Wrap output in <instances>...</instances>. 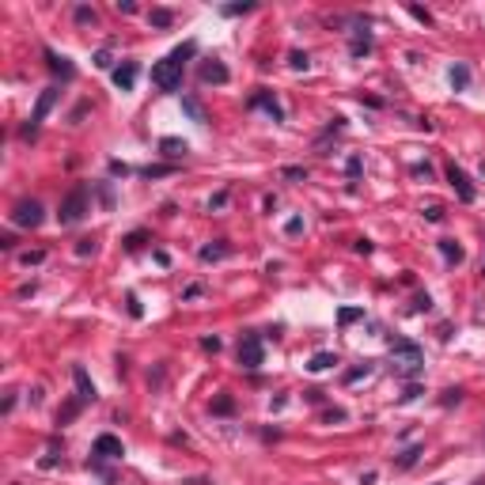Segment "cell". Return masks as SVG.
Returning a JSON list of instances; mask_svg holds the SVG:
<instances>
[{
    "instance_id": "cell-28",
    "label": "cell",
    "mask_w": 485,
    "mask_h": 485,
    "mask_svg": "<svg viewBox=\"0 0 485 485\" xmlns=\"http://www.w3.org/2000/svg\"><path fill=\"white\" fill-rule=\"evenodd\" d=\"M289 65H292V69H307V65H311V61H307V53H300V50H296L292 57H289Z\"/></svg>"
},
{
    "instance_id": "cell-38",
    "label": "cell",
    "mask_w": 485,
    "mask_h": 485,
    "mask_svg": "<svg viewBox=\"0 0 485 485\" xmlns=\"http://www.w3.org/2000/svg\"><path fill=\"white\" fill-rule=\"evenodd\" d=\"M413 307H417V311H428V307H433V300H428V296H417Z\"/></svg>"
},
{
    "instance_id": "cell-22",
    "label": "cell",
    "mask_w": 485,
    "mask_h": 485,
    "mask_svg": "<svg viewBox=\"0 0 485 485\" xmlns=\"http://www.w3.org/2000/svg\"><path fill=\"white\" fill-rule=\"evenodd\" d=\"M364 311H357V307H341V311H338V323L341 326H345V323H352V318H360Z\"/></svg>"
},
{
    "instance_id": "cell-36",
    "label": "cell",
    "mask_w": 485,
    "mask_h": 485,
    "mask_svg": "<svg viewBox=\"0 0 485 485\" xmlns=\"http://www.w3.org/2000/svg\"><path fill=\"white\" fill-rule=\"evenodd\" d=\"M201 349H205V352H216V349H220V338H205Z\"/></svg>"
},
{
    "instance_id": "cell-11",
    "label": "cell",
    "mask_w": 485,
    "mask_h": 485,
    "mask_svg": "<svg viewBox=\"0 0 485 485\" xmlns=\"http://www.w3.org/2000/svg\"><path fill=\"white\" fill-rule=\"evenodd\" d=\"M72 379H76V398H80V402H95V383L87 379V372L80 368V364L72 368Z\"/></svg>"
},
{
    "instance_id": "cell-41",
    "label": "cell",
    "mask_w": 485,
    "mask_h": 485,
    "mask_svg": "<svg viewBox=\"0 0 485 485\" xmlns=\"http://www.w3.org/2000/svg\"><path fill=\"white\" fill-rule=\"evenodd\" d=\"M459 394H462V391H444V406H451V402H459Z\"/></svg>"
},
{
    "instance_id": "cell-40",
    "label": "cell",
    "mask_w": 485,
    "mask_h": 485,
    "mask_svg": "<svg viewBox=\"0 0 485 485\" xmlns=\"http://www.w3.org/2000/svg\"><path fill=\"white\" fill-rule=\"evenodd\" d=\"M224 201H228V194H224V190H220V194L213 197V201H208V208H220V205H224Z\"/></svg>"
},
{
    "instance_id": "cell-32",
    "label": "cell",
    "mask_w": 485,
    "mask_h": 485,
    "mask_svg": "<svg viewBox=\"0 0 485 485\" xmlns=\"http://www.w3.org/2000/svg\"><path fill=\"white\" fill-rule=\"evenodd\" d=\"M140 242H145V231H133V235H129V239H126V250H137V247H140Z\"/></svg>"
},
{
    "instance_id": "cell-4",
    "label": "cell",
    "mask_w": 485,
    "mask_h": 485,
    "mask_svg": "<svg viewBox=\"0 0 485 485\" xmlns=\"http://www.w3.org/2000/svg\"><path fill=\"white\" fill-rule=\"evenodd\" d=\"M262 360H266L262 338H258V334H242V341H239V364H242L247 372H258V368H262Z\"/></svg>"
},
{
    "instance_id": "cell-20",
    "label": "cell",
    "mask_w": 485,
    "mask_h": 485,
    "mask_svg": "<svg viewBox=\"0 0 485 485\" xmlns=\"http://www.w3.org/2000/svg\"><path fill=\"white\" fill-rule=\"evenodd\" d=\"M182 106H186V114H190L194 121H205V110L197 106V99H190V95H186V99H182Z\"/></svg>"
},
{
    "instance_id": "cell-27",
    "label": "cell",
    "mask_w": 485,
    "mask_h": 485,
    "mask_svg": "<svg viewBox=\"0 0 485 485\" xmlns=\"http://www.w3.org/2000/svg\"><path fill=\"white\" fill-rule=\"evenodd\" d=\"M368 50H372V38H368V35L352 42V53H357V57H360V53H368Z\"/></svg>"
},
{
    "instance_id": "cell-24",
    "label": "cell",
    "mask_w": 485,
    "mask_h": 485,
    "mask_svg": "<svg viewBox=\"0 0 485 485\" xmlns=\"http://www.w3.org/2000/svg\"><path fill=\"white\" fill-rule=\"evenodd\" d=\"M250 8H255V4H247V0H242V4H228V8H224V16H247Z\"/></svg>"
},
{
    "instance_id": "cell-18",
    "label": "cell",
    "mask_w": 485,
    "mask_h": 485,
    "mask_svg": "<svg viewBox=\"0 0 485 485\" xmlns=\"http://www.w3.org/2000/svg\"><path fill=\"white\" fill-rule=\"evenodd\" d=\"M228 255V242L224 239H216L213 247H201V262H216V258H224Z\"/></svg>"
},
{
    "instance_id": "cell-15",
    "label": "cell",
    "mask_w": 485,
    "mask_h": 485,
    "mask_svg": "<svg viewBox=\"0 0 485 485\" xmlns=\"http://www.w3.org/2000/svg\"><path fill=\"white\" fill-rule=\"evenodd\" d=\"M440 255H444L451 266H459V262H462V247H459V242H451V239H440Z\"/></svg>"
},
{
    "instance_id": "cell-7",
    "label": "cell",
    "mask_w": 485,
    "mask_h": 485,
    "mask_svg": "<svg viewBox=\"0 0 485 485\" xmlns=\"http://www.w3.org/2000/svg\"><path fill=\"white\" fill-rule=\"evenodd\" d=\"M91 455H95V459H121V455H126V447H121V440H118V436L103 433V436L95 440Z\"/></svg>"
},
{
    "instance_id": "cell-8",
    "label": "cell",
    "mask_w": 485,
    "mask_h": 485,
    "mask_svg": "<svg viewBox=\"0 0 485 485\" xmlns=\"http://www.w3.org/2000/svg\"><path fill=\"white\" fill-rule=\"evenodd\" d=\"M447 182L451 186H455V194H459V201H474V186H470V179H467V171H462V167H455V163H451V167H447Z\"/></svg>"
},
{
    "instance_id": "cell-35",
    "label": "cell",
    "mask_w": 485,
    "mask_h": 485,
    "mask_svg": "<svg viewBox=\"0 0 485 485\" xmlns=\"http://www.w3.org/2000/svg\"><path fill=\"white\" fill-rule=\"evenodd\" d=\"M284 179H307L303 167H284Z\"/></svg>"
},
{
    "instance_id": "cell-26",
    "label": "cell",
    "mask_w": 485,
    "mask_h": 485,
    "mask_svg": "<svg viewBox=\"0 0 485 485\" xmlns=\"http://www.w3.org/2000/svg\"><path fill=\"white\" fill-rule=\"evenodd\" d=\"M91 250H95V239H80V242H76V255H80V258H87Z\"/></svg>"
},
{
    "instance_id": "cell-19",
    "label": "cell",
    "mask_w": 485,
    "mask_h": 485,
    "mask_svg": "<svg viewBox=\"0 0 485 485\" xmlns=\"http://www.w3.org/2000/svg\"><path fill=\"white\" fill-rule=\"evenodd\" d=\"M148 19H152L156 27H171V19H174V16H171V8H152V16H148Z\"/></svg>"
},
{
    "instance_id": "cell-17",
    "label": "cell",
    "mask_w": 485,
    "mask_h": 485,
    "mask_svg": "<svg viewBox=\"0 0 485 485\" xmlns=\"http://www.w3.org/2000/svg\"><path fill=\"white\" fill-rule=\"evenodd\" d=\"M334 364H338V357H334V352H315L307 368H311V372H326V368H334Z\"/></svg>"
},
{
    "instance_id": "cell-13",
    "label": "cell",
    "mask_w": 485,
    "mask_h": 485,
    "mask_svg": "<svg viewBox=\"0 0 485 485\" xmlns=\"http://www.w3.org/2000/svg\"><path fill=\"white\" fill-rule=\"evenodd\" d=\"M46 65H50V72H57V76H65V80H72L76 76V69L69 65V57H61L57 50H46Z\"/></svg>"
},
{
    "instance_id": "cell-37",
    "label": "cell",
    "mask_w": 485,
    "mask_h": 485,
    "mask_svg": "<svg viewBox=\"0 0 485 485\" xmlns=\"http://www.w3.org/2000/svg\"><path fill=\"white\" fill-rule=\"evenodd\" d=\"M410 16H417V19H421V23H433V16H428L425 8H410Z\"/></svg>"
},
{
    "instance_id": "cell-39",
    "label": "cell",
    "mask_w": 485,
    "mask_h": 485,
    "mask_svg": "<svg viewBox=\"0 0 485 485\" xmlns=\"http://www.w3.org/2000/svg\"><path fill=\"white\" fill-rule=\"evenodd\" d=\"M129 315L140 318V303H137V296H129Z\"/></svg>"
},
{
    "instance_id": "cell-23",
    "label": "cell",
    "mask_w": 485,
    "mask_h": 485,
    "mask_svg": "<svg viewBox=\"0 0 485 485\" xmlns=\"http://www.w3.org/2000/svg\"><path fill=\"white\" fill-rule=\"evenodd\" d=\"M19 262H23V266H38V262H46V255H42V250H27V255H19Z\"/></svg>"
},
{
    "instance_id": "cell-5",
    "label": "cell",
    "mask_w": 485,
    "mask_h": 485,
    "mask_svg": "<svg viewBox=\"0 0 485 485\" xmlns=\"http://www.w3.org/2000/svg\"><path fill=\"white\" fill-rule=\"evenodd\" d=\"M53 103H57V87H46V91L38 95V103H35V114H30V121L23 126V137H35V133H38V126L46 121V114H50Z\"/></svg>"
},
{
    "instance_id": "cell-9",
    "label": "cell",
    "mask_w": 485,
    "mask_h": 485,
    "mask_svg": "<svg viewBox=\"0 0 485 485\" xmlns=\"http://www.w3.org/2000/svg\"><path fill=\"white\" fill-rule=\"evenodd\" d=\"M250 106L266 110L273 121H284V110H281V103H277V99H273L269 91H255V95H250Z\"/></svg>"
},
{
    "instance_id": "cell-25",
    "label": "cell",
    "mask_w": 485,
    "mask_h": 485,
    "mask_svg": "<svg viewBox=\"0 0 485 485\" xmlns=\"http://www.w3.org/2000/svg\"><path fill=\"white\" fill-rule=\"evenodd\" d=\"M213 413H231V398H228V394H220V398L213 402Z\"/></svg>"
},
{
    "instance_id": "cell-14",
    "label": "cell",
    "mask_w": 485,
    "mask_h": 485,
    "mask_svg": "<svg viewBox=\"0 0 485 485\" xmlns=\"http://www.w3.org/2000/svg\"><path fill=\"white\" fill-rule=\"evenodd\" d=\"M160 152H163L167 160H182L190 148H186V140H179V137H163V140H160Z\"/></svg>"
},
{
    "instance_id": "cell-1",
    "label": "cell",
    "mask_w": 485,
    "mask_h": 485,
    "mask_svg": "<svg viewBox=\"0 0 485 485\" xmlns=\"http://www.w3.org/2000/svg\"><path fill=\"white\" fill-rule=\"evenodd\" d=\"M197 53L194 42H182V46H174L163 61L152 65V84L160 87V91H179V84H182V72H186V61H190Z\"/></svg>"
},
{
    "instance_id": "cell-34",
    "label": "cell",
    "mask_w": 485,
    "mask_h": 485,
    "mask_svg": "<svg viewBox=\"0 0 485 485\" xmlns=\"http://www.w3.org/2000/svg\"><path fill=\"white\" fill-rule=\"evenodd\" d=\"M95 65H99V69H110V50H99L95 53Z\"/></svg>"
},
{
    "instance_id": "cell-2",
    "label": "cell",
    "mask_w": 485,
    "mask_h": 485,
    "mask_svg": "<svg viewBox=\"0 0 485 485\" xmlns=\"http://www.w3.org/2000/svg\"><path fill=\"white\" fill-rule=\"evenodd\" d=\"M391 360H394V372L398 376H417V372L425 368V352L421 345H413V341H406V338H394L391 341Z\"/></svg>"
},
{
    "instance_id": "cell-33",
    "label": "cell",
    "mask_w": 485,
    "mask_h": 485,
    "mask_svg": "<svg viewBox=\"0 0 485 485\" xmlns=\"http://www.w3.org/2000/svg\"><path fill=\"white\" fill-rule=\"evenodd\" d=\"M171 167H160V163H156V167H145V171H140V174H145V179H160V174H167Z\"/></svg>"
},
{
    "instance_id": "cell-10",
    "label": "cell",
    "mask_w": 485,
    "mask_h": 485,
    "mask_svg": "<svg viewBox=\"0 0 485 485\" xmlns=\"http://www.w3.org/2000/svg\"><path fill=\"white\" fill-rule=\"evenodd\" d=\"M201 84H228V69H224V61L208 57V61L201 65Z\"/></svg>"
},
{
    "instance_id": "cell-6",
    "label": "cell",
    "mask_w": 485,
    "mask_h": 485,
    "mask_svg": "<svg viewBox=\"0 0 485 485\" xmlns=\"http://www.w3.org/2000/svg\"><path fill=\"white\" fill-rule=\"evenodd\" d=\"M42 220H46V216H42V205H38V201H30V197H27V201H19V205L12 208V224H16V228H38Z\"/></svg>"
},
{
    "instance_id": "cell-30",
    "label": "cell",
    "mask_w": 485,
    "mask_h": 485,
    "mask_svg": "<svg viewBox=\"0 0 485 485\" xmlns=\"http://www.w3.org/2000/svg\"><path fill=\"white\" fill-rule=\"evenodd\" d=\"M425 216L433 220V224H440V220H444V208H440V205H428V208H425Z\"/></svg>"
},
{
    "instance_id": "cell-16",
    "label": "cell",
    "mask_w": 485,
    "mask_h": 485,
    "mask_svg": "<svg viewBox=\"0 0 485 485\" xmlns=\"http://www.w3.org/2000/svg\"><path fill=\"white\" fill-rule=\"evenodd\" d=\"M467 84H470V69L467 65H455V69H451V87H455V91H467Z\"/></svg>"
},
{
    "instance_id": "cell-3",
    "label": "cell",
    "mask_w": 485,
    "mask_h": 485,
    "mask_svg": "<svg viewBox=\"0 0 485 485\" xmlns=\"http://www.w3.org/2000/svg\"><path fill=\"white\" fill-rule=\"evenodd\" d=\"M84 213H87V186H76V190L61 201L57 220L61 224H76V220H84Z\"/></svg>"
},
{
    "instance_id": "cell-29",
    "label": "cell",
    "mask_w": 485,
    "mask_h": 485,
    "mask_svg": "<svg viewBox=\"0 0 485 485\" xmlns=\"http://www.w3.org/2000/svg\"><path fill=\"white\" fill-rule=\"evenodd\" d=\"M76 23H95V12L91 8H76Z\"/></svg>"
},
{
    "instance_id": "cell-12",
    "label": "cell",
    "mask_w": 485,
    "mask_h": 485,
    "mask_svg": "<svg viewBox=\"0 0 485 485\" xmlns=\"http://www.w3.org/2000/svg\"><path fill=\"white\" fill-rule=\"evenodd\" d=\"M133 84H137V65L133 61L118 65V69H114V87H121V91H133Z\"/></svg>"
},
{
    "instance_id": "cell-31",
    "label": "cell",
    "mask_w": 485,
    "mask_h": 485,
    "mask_svg": "<svg viewBox=\"0 0 485 485\" xmlns=\"http://www.w3.org/2000/svg\"><path fill=\"white\" fill-rule=\"evenodd\" d=\"M284 231H289V235H300V231H303V220H300V216H292L289 224H284Z\"/></svg>"
},
{
    "instance_id": "cell-21",
    "label": "cell",
    "mask_w": 485,
    "mask_h": 485,
    "mask_svg": "<svg viewBox=\"0 0 485 485\" xmlns=\"http://www.w3.org/2000/svg\"><path fill=\"white\" fill-rule=\"evenodd\" d=\"M417 455H421V447H406L402 459H398V470H410L413 462H417Z\"/></svg>"
}]
</instances>
